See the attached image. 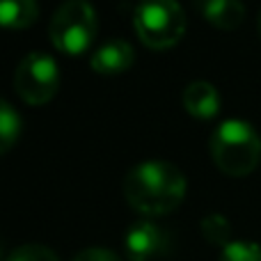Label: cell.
<instances>
[{
    "instance_id": "cell-4",
    "label": "cell",
    "mask_w": 261,
    "mask_h": 261,
    "mask_svg": "<svg viewBox=\"0 0 261 261\" xmlns=\"http://www.w3.org/2000/svg\"><path fill=\"white\" fill-rule=\"evenodd\" d=\"M99 30L96 12L87 0H67L50 18V41L60 53L81 55L92 46Z\"/></svg>"
},
{
    "instance_id": "cell-3",
    "label": "cell",
    "mask_w": 261,
    "mask_h": 261,
    "mask_svg": "<svg viewBox=\"0 0 261 261\" xmlns=\"http://www.w3.org/2000/svg\"><path fill=\"white\" fill-rule=\"evenodd\" d=\"M140 41L151 50L172 48L186 32V14L176 0H142L133 18Z\"/></svg>"
},
{
    "instance_id": "cell-16",
    "label": "cell",
    "mask_w": 261,
    "mask_h": 261,
    "mask_svg": "<svg viewBox=\"0 0 261 261\" xmlns=\"http://www.w3.org/2000/svg\"><path fill=\"white\" fill-rule=\"evenodd\" d=\"M259 35H261V14H259Z\"/></svg>"
},
{
    "instance_id": "cell-17",
    "label": "cell",
    "mask_w": 261,
    "mask_h": 261,
    "mask_svg": "<svg viewBox=\"0 0 261 261\" xmlns=\"http://www.w3.org/2000/svg\"><path fill=\"white\" fill-rule=\"evenodd\" d=\"M0 261H3V254H0Z\"/></svg>"
},
{
    "instance_id": "cell-1",
    "label": "cell",
    "mask_w": 261,
    "mask_h": 261,
    "mask_svg": "<svg viewBox=\"0 0 261 261\" xmlns=\"http://www.w3.org/2000/svg\"><path fill=\"white\" fill-rule=\"evenodd\" d=\"M124 197L142 216H165L186 197V176L167 161H144L124 176Z\"/></svg>"
},
{
    "instance_id": "cell-10",
    "label": "cell",
    "mask_w": 261,
    "mask_h": 261,
    "mask_svg": "<svg viewBox=\"0 0 261 261\" xmlns=\"http://www.w3.org/2000/svg\"><path fill=\"white\" fill-rule=\"evenodd\" d=\"M37 14H39L37 0H0L3 30H23L37 21Z\"/></svg>"
},
{
    "instance_id": "cell-7",
    "label": "cell",
    "mask_w": 261,
    "mask_h": 261,
    "mask_svg": "<svg viewBox=\"0 0 261 261\" xmlns=\"http://www.w3.org/2000/svg\"><path fill=\"white\" fill-rule=\"evenodd\" d=\"M133 60H135L133 46L124 39H113V41H106L103 46H99V48L92 53L90 67L94 69L96 73L115 76V73L128 71Z\"/></svg>"
},
{
    "instance_id": "cell-14",
    "label": "cell",
    "mask_w": 261,
    "mask_h": 261,
    "mask_svg": "<svg viewBox=\"0 0 261 261\" xmlns=\"http://www.w3.org/2000/svg\"><path fill=\"white\" fill-rule=\"evenodd\" d=\"M5 261H60V259H58V254L50 248H46V245L28 243V245L16 248Z\"/></svg>"
},
{
    "instance_id": "cell-9",
    "label": "cell",
    "mask_w": 261,
    "mask_h": 261,
    "mask_svg": "<svg viewBox=\"0 0 261 261\" xmlns=\"http://www.w3.org/2000/svg\"><path fill=\"white\" fill-rule=\"evenodd\" d=\"M202 14L220 30H236L245 18V5L241 0H204Z\"/></svg>"
},
{
    "instance_id": "cell-8",
    "label": "cell",
    "mask_w": 261,
    "mask_h": 261,
    "mask_svg": "<svg viewBox=\"0 0 261 261\" xmlns=\"http://www.w3.org/2000/svg\"><path fill=\"white\" fill-rule=\"evenodd\" d=\"M184 108L188 110L193 117L199 119H211L220 110V96L218 90L206 81H193L181 94Z\"/></svg>"
},
{
    "instance_id": "cell-11",
    "label": "cell",
    "mask_w": 261,
    "mask_h": 261,
    "mask_svg": "<svg viewBox=\"0 0 261 261\" xmlns=\"http://www.w3.org/2000/svg\"><path fill=\"white\" fill-rule=\"evenodd\" d=\"M21 135V117L18 113L0 99V153L9 151Z\"/></svg>"
},
{
    "instance_id": "cell-13",
    "label": "cell",
    "mask_w": 261,
    "mask_h": 261,
    "mask_svg": "<svg viewBox=\"0 0 261 261\" xmlns=\"http://www.w3.org/2000/svg\"><path fill=\"white\" fill-rule=\"evenodd\" d=\"M220 261H261V245L252 241H231L222 248Z\"/></svg>"
},
{
    "instance_id": "cell-2",
    "label": "cell",
    "mask_w": 261,
    "mask_h": 261,
    "mask_svg": "<svg viewBox=\"0 0 261 261\" xmlns=\"http://www.w3.org/2000/svg\"><path fill=\"white\" fill-rule=\"evenodd\" d=\"M211 158L225 174L245 176L261 161V138L245 119H227L211 133Z\"/></svg>"
},
{
    "instance_id": "cell-15",
    "label": "cell",
    "mask_w": 261,
    "mask_h": 261,
    "mask_svg": "<svg viewBox=\"0 0 261 261\" xmlns=\"http://www.w3.org/2000/svg\"><path fill=\"white\" fill-rule=\"evenodd\" d=\"M73 261H122L113 250H106V248H87L83 252H78Z\"/></svg>"
},
{
    "instance_id": "cell-12",
    "label": "cell",
    "mask_w": 261,
    "mask_h": 261,
    "mask_svg": "<svg viewBox=\"0 0 261 261\" xmlns=\"http://www.w3.org/2000/svg\"><path fill=\"white\" fill-rule=\"evenodd\" d=\"M202 234L213 245H229L231 243V225L222 213H208L202 220Z\"/></svg>"
},
{
    "instance_id": "cell-6",
    "label": "cell",
    "mask_w": 261,
    "mask_h": 261,
    "mask_svg": "<svg viewBox=\"0 0 261 261\" xmlns=\"http://www.w3.org/2000/svg\"><path fill=\"white\" fill-rule=\"evenodd\" d=\"M167 239L153 222L140 220L124 234V252L130 261H151L165 252Z\"/></svg>"
},
{
    "instance_id": "cell-5",
    "label": "cell",
    "mask_w": 261,
    "mask_h": 261,
    "mask_svg": "<svg viewBox=\"0 0 261 261\" xmlns=\"http://www.w3.org/2000/svg\"><path fill=\"white\" fill-rule=\"evenodd\" d=\"M60 71L50 55L32 50L18 62L14 71V90L25 103L44 106L58 94Z\"/></svg>"
}]
</instances>
